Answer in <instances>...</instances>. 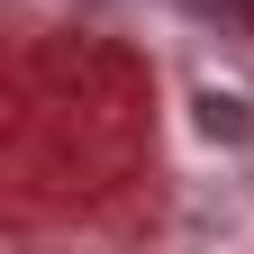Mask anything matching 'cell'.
<instances>
[{
    "label": "cell",
    "instance_id": "1",
    "mask_svg": "<svg viewBox=\"0 0 254 254\" xmlns=\"http://www.w3.org/2000/svg\"><path fill=\"white\" fill-rule=\"evenodd\" d=\"M190 9H245V0H190Z\"/></svg>",
    "mask_w": 254,
    "mask_h": 254
}]
</instances>
